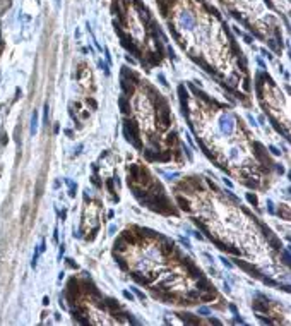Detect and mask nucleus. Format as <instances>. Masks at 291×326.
I'll return each mask as SVG.
<instances>
[{
	"label": "nucleus",
	"instance_id": "b1692460",
	"mask_svg": "<svg viewBox=\"0 0 291 326\" xmlns=\"http://www.w3.org/2000/svg\"><path fill=\"white\" fill-rule=\"evenodd\" d=\"M214 297H216V292H209V293H205V295H199V299L204 300V302H211Z\"/></svg>",
	"mask_w": 291,
	"mask_h": 326
},
{
	"label": "nucleus",
	"instance_id": "4c0bfd02",
	"mask_svg": "<svg viewBox=\"0 0 291 326\" xmlns=\"http://www.w3.org/2000/svg\"><path fill=\"white\" fill-rule=\"evenodd\" d=\"M134 292H135V295H137V297H139L141 300H144V299H146V295L142 293V292H141V290H139V288H134Z\"/></svg>",
	"mask_w": 291,
	"mask_h": 326
},
{
	"label": "nucleus",
	"instance_id": "473e14b6",
	"mask_svg": "<svg viewBox=\"0 0 291 326\" xmlns=\"http://www.w3.org/2000/svg\"><path fill=\"white\" fill-rule=\"evenodd\" d=\"M269 151H271V153H272V154H276V156H279V154H281V151H279V150L276 148V146H272V144L269 146Z\"/></svg>",
	"mask_w": 291,
	"mask_h": 326
},
{
	"label": "nucleus",
	"instance_id": "c756f323",
	"mask_svg": "<svg viewBox=\"0 0 291 326\" xmlns=\"http://www.w3.org/2000/svg\"><path fill=\"white\" fill-rule=\"evenodd\" d=\"M86 103H88V105H91L94 110L98 108V103H96V100H94V98H86Z\"/></svg>",
	"mask_w": 291,
	"mask_h": 326
},
{
	"label": "nucleus",
	"instance_id": "20e7f679",
	"mask_svg": "<svg viewBox=\"0 0 291 326\" xmlns=\"http://www.w3.org/2000/svg\"><path fill=\"white\" fill-rule=\"evenodd\" d=\"M156 120H158V124H159V129H163V131L164 129H170V125H171V114H170V110H168V108L159 110Z\"/></svg>",
	"mask_w": 291,
	"mask_h": 326
},
{
	"label": "nucleus",
	"instance_id": "bf43d9fd",
	"mask_svg": "<svg viewBox=\"0 0 291 326\" xmlns=\"http://www.w3.org/2000/svg\"><path fill=\"white\" fill-rule=\"evenodd\" d=\"M194 237H195V239H199V240L202 239V235H200L199 232H194Z\"/></svg>",
	"mask_w": 291,
	"mask_h": 326
},
{
	"label": "nucleus",
	"instance_id": "5701e85b",
	"mask_svg": "<svg viewBox=\"0 0 291 326\" xmlns=\"http://www.w3.org/2000/svg\"><path fill=\"white\" fill-rule=\"evenodd\" d=\"M247 201H248L250 204H254L255 208L259 206V199H257V196H255V194H252V192H247Z\"/></svg>",
	"mask_w": 291,
	"mask_h": 326
},
{
	"label": "nucleus",
	"instance_id": "f8f14e48",
	"mask_svg": "<svg viewBox=\"0 0 291 326\" xmlns=\"http://www.w3.org/2000/svg\"><path fill=\"white\" fill-rule=\"evenodd\" d=\"M118 107H120V110H122V114L123 115H128L130 114V103H128V98H118Z\"/></svg>",
	"mask_w": 291,
	"mask_h": 326
},
{
	"label": "nucleus",
	"instance_id": "bb28decb",
	"mask_svg": "<svg viewBox=\"0 0 291 326\" xmlns=\"http://www.w3.org/2000/svg\"><path fill=\"white\" fill-rule=\"evenodd\" d=\"M48 117H50V107L48 103H45V108H43V122L48 124Z\"/></svg>",
	"mask_w": 291,
	"mask_h": 326
},
{
	"label": "nucleus",
	"instance_id": "a18cd8bd",
	"mask_svg": "<svg viewBox=\"0 0 291 326\" xmlns=\"http://www.w3.org/2000/svg\"><path fill=\"white\" fill-rule=\"evenodd\" d=\"M82 148H84V144H77V148H75V154L82 153Z\"/></svg>",
	"mask_w": 291,
	"mask_h": 326
},
{
	"label": "nucleus",
	"instance_id": "09e8293b",
	"mask_svg": "<svg viewBox=\"0 0 291 326\" xmlns=\"http://www.w3.org/2000/svg\"><path fill=\"white\" fill-rule=\"evenodd\" d=\"M53 240H55V242H58V228H55V230H53Z\"/></svg>",
	"mask_w": 291,
	"mask_h": 326
},
{
	"label": "nucleus",
	"instance_id": "4468645a",
	"mask_svg": "<svg viewBox=\"0 0 291 326\" xmlns=\"http://www.w3.org/2000/svg\"><path fill=\"white\" fill-rule=\"evenodd\" d=\"M128 247V244L123 240V237L120 235L117 240H115V246H113V249H115V252H123V251Z\"/></svg>",
	"mask_w": 291,
	"mask_h": 326
},
{
	"label": "nucleus",
	"instance_id": "13d9d810",
	"mask_svg": "<svg viewBox=\"0 0 291 326\" xmlns=\"http://www.w3.org/2000/svg\"><path fill=\"white\" fill-rule=\"evenodd\" d=\"M53 132H55V134H58V132H60V125H58V124L53 127Z\"/></svg>",
	"mask_w": 291,
	"mask_h": 326
},
{
	"label": "nucleus",
	"instance_id": "8fccbe9b",
	"mask_svg": "<svg viewBox=\"0 0 291 326\" xmlns=\"http://www.w3.org/2000/svg\"><path fill=\"white\" fill-rule=\"evenodd\" d=\"M67 264H69V266H70V268H77V264H75V263H74L72 259H67Z\"/></svg>",
	"mask_w": 291,
	"mask_h": 326
},
{
	"label": "nucleus",
	"instance_id": "49530a36",
	"mask_svg": "<svg viewBox=\"0 0 291 326\" xmlns=\"http://www.w3.org/2000/svg\"><path fill=\"white\" fill-rule=\"evenodd\" d=\"M58 215H60V218H62V221H63V220L67 218V211H65V210H62V211H60V213H58Z\"/></svg>",
	"mask_w": 291,
	"mask_h": 326
},
{
	"label": "nucleus",
	"instance_id": "393cba45",
	"mask_svg": "<svg viewBox=\"0 0 291 326\" xmlns=\"http://www.w3.org/2000/svg\"><path fill=\"white\" fill-rule=\"evenodd\" d=\"M115 261L118 263V266H120V268L123 269V271H127V269H128V264H127V263H125V259H123V257H120V256H117V257H115Z\"/></svg>",
	"mask_w": 291,
	"mask_h": 326
},
{
	"label": "nucleus",
	"instance_id": "f3484780",
	"mask_svg": "<svg viewBox=\"0 0 291 326\" xmlns=\"http://www.w3.org/2000/svg\"><path fill=\"white\" fill-rule=\"evenodd\" d=\"M267 239H269V244L272 246V249H274V251H281V249H283V246H281V240H279L277 237H272V235H271V237H267Z\"/></svg>",
	"mask_w": 291,
	"mask_h": 326
},
{
	"label": "nucleus",
	"instance_id": "6e6552de",
	"mask_svg": "<svg viewBox=\"0 0 291 326\" xmlns=\"http://www.w3.org/2000/svg\"><path fill=\"white\" fill-rule=\"evenodd\" d=\"M197 288H199V290H204V292H214V287H211L209 280L204 278V276H199V278H197Z\"/></svg>",
	"mask_w": 291,
	"mask_h": 326
},
{
	"label": "nucleus",
	"instance_id": "4be33fe9",
	"mask_svg": "<svg viewBox=\"0 0 291 326\" xmlns=\"http://www.w3.org/2000/svg\"><path fill=\"white\" fill-rule=\"evenodd\" d=\"M281 252V257H283V263L288 266L290 264V261H291V256H290V249H281L279 251Z\"/></svg>",
	"mask_w": 291,
	"mask_h": 326
},
{
	"label": "nucleus",
	"instance_id": "58836bf2",
	"mask_svg": "<svg viewBox=\"0 0 291 326\" xmlns=\"http://www.w3.org/2000/svg\"><path fill=\"white\" fill-rule=\"evenodd\" d=\"M243 88H245V91H250V79L248 77L243 81Z\"/></svg>",
	"mask_w": 291,
	"mask_h": 326
},
{
	"label": "nucleus",
	"instance_id": "5fc2aeb1",
	"mask_svg": "<svg viewBox=\"0 0 291 326\" xmlns=\"http://www.w3.org/2000/svg\"><path fill=\"white\" fill-rule=\"evenodd\" d=\"M63 132H65V134L69 136V137H72V136H74V132H72V131H70V129H65Z\"/></svg>",
	"mask_w": 291,
	"mask_h": 326
},
{
	"label": "nucleus",
	"instance_id": "37998d69",
	"mask_svg": "<svg viewBox=\"0 0 291 326\" xmlns=\"http://www.w3.org/2000/svg\"><path fill=\"white\" fill-rule=\"evenodd\" d=\"M267 208H269V211H271V213H276V210H274V204H272V201H271V199L267 201Z\"/></svg>",
	"mask_w": 291,
	"mask_h": 326
},
{
	"label": "nucleus",
	"instance_id": "79ce46f5",
	"mask_svg": "<svg viewBox=\"0 0 291 326\" xmlns=\"http://www.w3.org/2000/svg\"><path fill=\"white\" fill-rule=\"evenodd\" d=\"M158 79L161 81V84H163V86H168V82H166V77H164L163 74H158Z\"/></svg>",
	"mask_w": 291,
	"mask_h": 326
},
{
	"label": "nucleus",
	"instance_id": "603ef678",
	"mask_svg": "<svg viewBox=\"0 0 291 326\" xmlns=\"http://www.w3.org/2000/svg\"><path fill=\"white\" fill-rule=\"evenodd\" d=\"M168 55H170V57H175V52H173L171 46H168Z\"/></svg>",
	"mask_w": 291,
	"mask_h": 326
},
{
	"label": "nucleus",
	"instance_id": "864d4df0",
	"mask_svg": "<svg viewBox=\"0 0 291 326\" xmlns=\"http://www.w3.org/2000/svg\"><path fill=\"white\" fill-rule=\"evenodd\" d=\"M209 321H211V323H212V325H221V321H219V319H214V318H211V319H209Z\"/></svg>",
	"mask_w": 291,
	"mask_h": 326
},
{
	"label": "nucleus",
	"instance_id": "2f4dec72",
	"mask_svg": "<svg viewBox=\"0 0 291 326\" xmlns=\"http://www.w3.org/2000/svg\"><path fill=\"white\" fill-rule=\"evenodd\" d=\"M205 182H207V184H209V187H211V189H214V192H219V189H218V185H216V184H214V182H212V180H211V179H205Z\"/></svg>",
	"mask_w": 291,
	"mask_h": 326
},
{
	"label": "nucleus",
	"instance_id": "e433bc0d",
	"mask_svg": "<svg viewBox=\"0 0 291 326\" xmlns=\"http://www.w3.org/2000/svg\"><path fill=\"white\" fill-rule=\"evenodd\" d=\"M123 297H125V299H127V300H130V302H132V300H134V295H132V293H130V292H128V290H123Z\"/></svg>",
	"mask_w": 291,
	"mask_h": 326
},
{
	"label": "nucleus",
	"instance_id": "4d7b16f0",
	"mask_svg": "<svg viewBox=\"0 0 291 326\" xmlns=\"http://www.w3.org/2000/svg\"><path fill=\"white\" fill-rule=\"evenodd\" d=\"M276 170H277V172H279V173H283V172H284V168H283L281 165H276Z\"/></svg>",
	"mask_w": 291,
	"mask_h": 326
},
{
	"label": "nucleus",
	"instance_id": "412c9836",
	"mask_svg": "<svg viewBox=\"0 0 291 326\" xmlns=\"http://www.w3.org/2000/svg\"><path fill=\"white\" fill-rule=\"evenodd\" d=\"M194 221H195V225H197V227H199L200 230L204 232V233H205V235H207V237H209V239H211V237H212V235H211V233H209V228H207V227H205V225H204V221H200L199 218H194Z\"/></svg>",
	"mask_w": 291,
	"mask_h": 326
},
{
	"label": "nucleus",
	"instance_id": "0eeeda50",
	"mask_svg": "<svg viewBox=\"0 0 291 326\" xmlns=\"http://www.w3.org/2000/svg\"><path fill=\"white\" fill-rule=\"evenodd\" d=\"M194 24H195V19H194L192 14H188V12H182L180 14V26H182L183 29H190Z\"/></svg>",
	"mask_w": 291,
	"mask_h": 326
},
{
	"label": "nucleus",
	"instance_id": "ea45409f",
	"mask_svg": "<svg viewBox=\"0 0 291 326\" xmlns=\"http://www.w3.org/2000/svg\"><path fill=\"white\" fill-rule=\"evenodd\" d=\"M221 261H223V264H224L226 268H233V264H231V263H230V261H228L226 257H221Z\"/></svg>",
	"mask_w": 291,
	"mask_h": 326
},
{
	"label": "nucleus",
	"instance_id": "680f3d73",
	"mask_svg": "<svg viewBox=\"0 0 291 326\" xmlns=\"http://www.w3.org/2000/svg\"><path fill=\"white\" fill-rule=\"evenodd\" d=\"M48 302H50V299H48V297H45V299H43V304H45V306H48Z\"/></svg>",
	"mask_w": 291,
	"mask_h": 326
},
{
	"label": "nucleus",
	"instance_id": "de8ad7c7",
	"mask_svg": "<svg viewBox=\"0 0 291 326\" xmlns=\"http://www.w3.org/2000/svg\"><path fill=\"white\" fill-rule=\"evenodd\" d=\"M175 160H182V153H180V150H175Z\"/></svg>",
	"mask_w": 291,
	"mask_h": 326
},
{
	"label": "nucleus",
	"instance_id": "f704fd0d",
	"mask_svg": "<svg viewBox=\"0 0 291 326\" xmlns=\"http://www.w3.org/2000/svg\"><path fill=\"white\" fill-rule=\"evenodd\" d=\"M182 146H183V150H185V154H187V158H188V160L192 161V151H190V150H188V148H187V146H185L183 143H182Z\"/></svg>",
	"mask_w": 291,
	"mask_h": 326
},
{
	"label": "nucleus",
	"instance_id": "6e6d98bb",
	"mask_svg": "<svg viewBox=\"0 0 291 326\" xmlns=\"http://www.w3.org/2000/svg\"><path fill=\"white\" fill-rule=\"evenodd\" d=\"M108 232H110V233H115V232H117V227H115V225H111V227L108 228Z\"/></svg>",
	"mask_w": 291,
	"mask_h": 326
},
{
	"label": "nucleus",
	"instance_id": "6ab92c4d",
	"mask_svg": "<svg viewBox=\"0 0 291 326\" xmlns=\"http://www.w3.org/2000/svg\"><path fill=\"white\" fill-rule=\"evenodd\" d=\"M166 144H168V146H177V144H178V137H177V132H175V131H173L171 134H168Z\"/></svg>",
	"mask_w": 291,
	"mask_h": 326
},
{
	"label": "nucleus",
	"instance_id": "423d86ee",
	"mask_svg": "<svg viewBox=\"0 0 291 326\" xmlns=\"http://www.w3.org/2000/svg\"><path fill=\"white\" fill-rule=\"evenodd\" d=\"M235 263H237L240 268H243L245 271H248L252 276H255V278H260V280H262V273H260L257 268H254L250 263H245V261H240V259H235Z\"/></svg>",
	"mask_w": 291,
	"mask_h": 326
},
{
	"label": "nucleus",
	"instance_id": "c9c22d12",
	"mask_svg": "<svg viewBox=\"0 0 291 326\" xmlns=\"http://www.w3.org/2000/svg\"><path fill=\"white\" fill-rule=\"evenodd\" d=\"M226 196H228V197H230L231 201H235V203H238V197H237V196H235V194H233L231 191H226Z\"/></svg>",
	"mask_w": 291,
	"mask_h": 326
},
{
	"label": "nucleus",
	"instance_id": "9b49d317",
	"mask_svg": "<svg viewBox=\"0 0 291 326\" xmlns=\"http://www.w3.org/2000/svg\"><path fill=\"white\" fill-rule=\"evenodd\" d=\"M243 184H245L247 187H250V189H259V187H260L259 179H254V177H250V175L243 177Z\"/></svg>",
	"mask_w": 291,
	"mask_h": 326
},
{
	"label": "nucleus",
	"instance_id": "f03ea898",
	"mask_svg": "<svg viewBox=\"0 0 291 326\" xmlns=\"http://www.w3.org/2000/svg\"><path fill=\"white\" fill-rule=\"evenodd\" d=\"M219 129H221L223 134H226V136L233 134L235 120H233V117L230 115V114H223V115H221V118H219Z\"/></svg>",
	"mask_w": 291,
	"mask_h": 326
},
{
	"label": "nucleus",
	"instance_id": "7c9ffc66",
	"mask_svg": "<svg viewBox=\"0 0 291 326\" xmlns=\"http://www.w3.org/2000/svg\"><path fill=\"white\" fill-rule=\"evenodd\" d=\"M199 314L207 316V314H211V309H209V307H199Z\"/></svg>",
	"mask_w": 291,
	"mask_h": 326
},
{
	"label": "nucleus",
	"instance_id": "aec40b11",
	"mask_svg": "<svg viewBox=\"0 0 291 326\" xmlns=\"http://www.w3.org/2000/svg\"><path fill=\"white\" fill-rule=\"evenodd\" d=\"M65 184L69 185V196H70V197H75V191H77V185L74 184L70 179H65Z\"/></svg>",
	"mask_w": 291,
	"mask_h": 326
},
{
	"label": "nucleus",
	"instance_id": "69168bd1",
	"mask_svg": "<svg viewBox=\"0 0 291 326\" xmlns=\"http://www.w3.org/2000/svg\"><path fill=\"white\" fill-rule=\"evenodd\" d=\"M58 5H60V0H57V7H58Z\"/></svg>",
	"mask_w": 291,
	"mask_h": 326
},
{
	"label": "nucleus",
	"instance_id": "cd10ccee",
	"mask_svg": "<svg viewBox=\"0 0 291 326\" xmlns=\"http://www.w3.org/2000/svg\"><path fill=\"white\" fill-rule=\"evenodd\" d=\"M91 182H92V184H94V187H98V189H99V187L103 185V184H101V180H99V177H98L96 173H94V175H92V177H91Z\"/></svg>",
	"mask_w": 291,
	"mask_h": 326
},
{
	"label": "nucleus",
	"instance_id": "c85d7f7f",
	"mask_svg": "<svg viewBox=\"0 0 291 326\" xmlns=\"http://www.w3.org/2000/svg\"><path fill=\"white\" fill-rule=\"evenodd\" d=\"M99 67H101V69L105 71V74H106V76H110V69H108V64H105L103 60H99Z\"/></svg>",
	"mask_w": 291,
	"mask_h": 326
},
{
	"label": "nucleus",
	"instance_id": "72a5a7b5",
	"mask_svg": "<svg viewBox=\"0 0 291 326\" xmlns=\"http://www.w3.org/2000/svg\"><path fill=\"white\" fill-rule=\"evenodd\" d=\"M180 242H182L187 249H190V247H192V246H190V242H188V239H185V237H180Z\"/></svg>",
	"mask_w": 291,
	"mask_h": 326
},
{
	"label": "nucleus",
	"instance_id": "ddd939ff",
	"mask_svg": "<svg viewBox=\"0 0 291 326\" xmlns=\"http://www.w3.org/2000/svg\"><path fill=\"white\" fill-rule=\"evenodd\" d=\"M132 278H134V280H135L137 283H141V285H149V283L152 282V280H151L149 276H142V275H141L139 271H134V273H132Z\"/></svg>",
	"mask_w": 291,
	"mask_h": 326
},
{
	"label": "nucleus",
	"instance_id": "f257e3e1",
	"mask_svg": "<svg viewBox=\"0 0 291 326\" xmlns=\"http://www.w3.org/2000/svg\"><path fill=\"white\" fill-rule=\"evenodd\" d=\"M123 136H125V139H127L128 143H132L137 150H144V146H142V141H141V132H139V125H137V122H134V120H130V118H125L123 120Z\"/></svg>",
	"mask_w": 291,
	"mask_h": 326
},
{
	"label": "nucleus",
	"instance_id": "1a4fd4ad",
	"mask_svg": "<svg viewBox=\"0 0 291 326\" xmlns=\"http://www.w3.org/2000/svg\"><path fill=\"white\" fill-rule=\"evenodd\" d=\"M177 203H178L180 210L187 211V213H192V208H190V201H188L187 197H183L182 194H178V196H177Z\"/></svg>",
	"mask_w": 291,
	"mask_h": 326
},
{
	"label": "nucleus",
	"instance_id": "052dcab7",
	"mask_svg": "<svg viewBox=\"0 0 291 326\" xmlns=\"http://www.w3.org/2000/svg\"><path fill=\"white\" fill-rule=\"evenodd\" d=\"M248 120L252 122V125H257V124H255V118H254V117H252V115H248Z\"/></svg>",
	"mask_w": 291,
	"mask_h": 326
},
{
	"label": "nucleus",
	"instance_id": "a878e982",
	"mask_svg": "<svg viewBox=\"0 0 291 326\" xmlns=\"http://www.w3.org/2000/svg\"><path fill=\"white\" fill-rule=\"evenodd\" d=\"M106 187H108V191L113 194V199H117L118 201V196H115V187H113V179H108L106 180Z\"/></svg>",
	"mask_w": 291,
	"mask_h": 326
},
{
	"label": "nucleus",
	"instance_id": "39448f33",
	"mask_svg": "<svg viewBox=\"0 0 291 326\" xmlns=\"http://www.w3.org/2000/svg\"><path fill=\"white\" fill-rule=\"evenodd\" d=\"M120 88H122V91H123V96L125 98H132V95L135 93V86L132 84V82H128L127 79H123V77H120Z\"/></svg>",
	"mask_w": 291,
	"mask_h": 326
},
{
	"label": "nucleus",
	"instance_id": "0e129e2a",
	"mask_svg": "<svg viewBox=\"0 0 291 326\" xmlns=\"http://www.w3.org/2000/svg\"><path fill=\"white\" fill-rule=\"evenodd\" d=\"M224 290H226V292L230 293V290H231V288H230V285H228V283H224Z\"/></svg>",
	"mask_w": 291,
	"mask_h": 326
},
{
	"label": "nucleus",
	"instance_id": "a19ab883",
	"mask_svg": "<svg viewBox=\"0 0 291 326\" xmlns=\"http://www.w3.org/2000/svg\"><path fill=\"white\" fill-rule=\"evenodd\" d=\"M235 323H237V325H245V321L240 318V314H235Z\"/></svg>",
	"mask_w": 291,
	"mask_h": 326
},
{
	"label": "nucleus",
	"instance_id": "7ed1b4c3",
	"mask_svg": "<svg viewBox=\"0 0 291 326\" xmlns=\"http://www.w3.org/2000/svg\"><path fill=\"white\" fill-rule=\"evenodd\" d=\"M182 261V266L185 268V271H187V275L188 276H194V278H199V276H202V271H200L194 263H192V259L190 257H182L180 259Z\"/></svg>",
	"mask_w": 291,
	"mask_h": 326
},
{
	"label": "nucleus",
	"instance_id": "c03bdc74",
	"mask_svg": "<svg viewBox=\"0 0 291 326\" xmlns=\"http://www.w3.org/2000/svg\"><path fill=\"white\" fill-rule=\"evenodd\" d=\"M223 182H224V184H226V185H228V187H230V189H231V187H233V182H231V180H230V179H226V177H224V179H223Z\"/></svg>",
	"mask_w": 291,
	"mask_h": 326
},
{
	"label": "nucleus",
	"instance_id": "2eb2a0df",
	"mask_svg": "<svg viewBox=\"0 0 291 326\" xmlns=\"http://www.w3.org/2000/svg\"><path fill=\"white\" fill-rule=\"evenodd\" d=\"M142 154L147 161H158V151H152V150H142Z\"/></svg>",
	"mask_w": 291,
	"mask_h": 326
},
{
	"label": "nucleus",
	"instance_id": "a211bd4d",
	"mask_svg": "<svg viewBox=\"0 0 291 326\" xmlns=\"http://www.w3.org/2000/svg\"><path fill=\"white\" fill-rule=\"evenodd\" d=\"M38 131V112L34 110L33 112V117H31V134L34 136Z\"/></svg>",
	"mask_w": 291,
	"mask_h": 326
},
{
	"label": "nucleus",
	"instance_id": "e2e57ef3",
	"mask_svg": "<svg viewBox=\"0 0 291 326\" xmlns=\"http://www.w3.org/2000/svg\"><path fill=\"white\" fill-rule=\"evenodd\" d=\"M125 58H127V62H130V64H135V60H134V58H130V57H128V55H127V57H125Z\"/></svg>",
	"mask_w": 291,
	"mask_h": 326
},
{
	"label": "nucleus",
	"instance_id": "9d476101",
	"mask_svg": "<svg viewBox=\"0 0 291 326\" xmlns=\"http://www.w3.org/2000/svg\"><path fill=\"white\" fill-rule=\"evenodd\" d=\"M178 316H180V319H182L185 325H199V318H195L194 314L182 312V314H178Z\"/></svg>",
	"mask_w": 291,
	"mask_h": 326
},
{
	"label": "nucleus",
	"instance_id": "3c124183",
	"mask_svg": "<svg viewBox=\"0 0 291 326\" xmlns=\"http://www.w3.org/2000/svg\"><path fill=\"white\" fill-rule=\"evenodd\" d=\"M230 309H231V312H233V314H238V309H237V306H235V304H231V306H230Z\"/></svg>",
	"mask_w": 291,
	"mask_h": 326
},
{
	"label": "nucleus",
	"instance_id": "dca6fc26",
	"mask_svg": "<svg viewBox=\"0 0 291 326\" xmlns=\"http://www.w3.org/2000/svg\"><path fill=\"white\" fill-rule=\"evenodd\" d=\"M199 290H188L187 292V295H185V299L188 300V304H194V300H197L199 299Z\"/></svg>",
	"mask_w": 291,
	"mask_h": 326
}]
</instances>
